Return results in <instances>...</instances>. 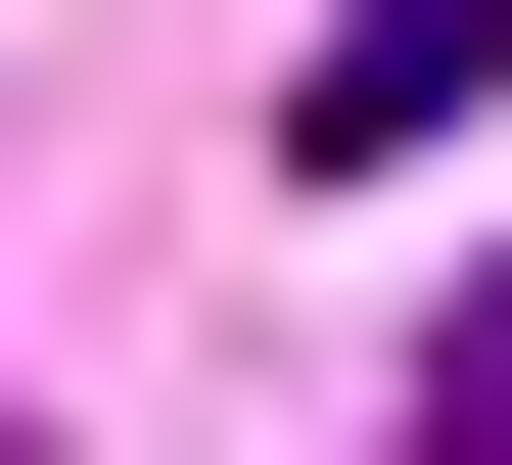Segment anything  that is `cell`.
<instances>
[{"instance_id": "cell-1", "label": "cell", "mask_w": 512, "mask_h": 465, "mask_svg": "<svg viewBox=\"0 0 512 465\" xmlns=\"http://www.w3.org/2000/svg\"><path fill=\"white\" fill-rule=\"evenodd\" d=\"M466 93H512V0H326V47H280V140H326V186H419Z\"/></svg>"}, {"instance_id": "cell-2", "label": "cell", "mask_w": 512, "mask_h": 465, "mask_svg": "<svg viewBox=\"0 0 512 465\" xmlns=\"http://www.w3.org/2000/svg\"><path fill=\"white\" fill-rule=\"evenodd\" d=\"M419 465H512V279H466V326H419Z\"/></svg>"}]
</instances>
